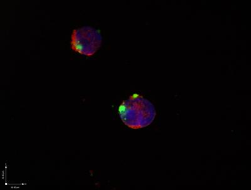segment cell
Segmentation results:
<instances>
[{"label":"cell","mask_w":251,"mask_h":190,"mask_svg":"<svg viewBox=\"0 0 251 190\" xmlns=\"http://www.w3.org/2000/svg\"><path fill=\"white\" fill-rule=\"evenodd\" d=\"M102 36L100 29L86 25L74 29L71 34V48L75 52L92 57L101 46Z\"/></svg>","instance_id":"7a4b0ae2"},{"label":"cell","mask_w":251,"mask_h":190,"mask_svg":"<svg viewBox=\"0 0 251 190\" xmlns=\"http://www.w3.org/2000/svg\"><path fill=\"white\" fill-rule=\"evenodd\" d=\"M118 111L123 124L133 129L149 126L156 115L154 105L138 93H134L124 100L119 107Z\"/></svg>","instance_id":"6da1fadb"}]
</instances>
